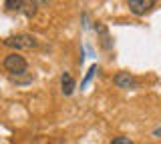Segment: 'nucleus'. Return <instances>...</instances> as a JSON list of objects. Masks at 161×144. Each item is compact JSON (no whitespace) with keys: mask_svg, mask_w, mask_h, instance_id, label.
<instances>
[{"mask_svg":"<svg viewBox=\"0 0 161 144\" xmlns=\"http://www.w3.org/2000/svg\"><path fill=\"white\" fill-rule=\"evenodd\" d=\"M4 46L16 48V50H30V48H36L38 42H36V38L30 36V34H14V36L4 38Z\"/></svg>","mask_w":161,"mask_h":144,"instance_id":"1","label":"nucleus"},{"mask_svg":"<svg viewBox=\"0 0 161 144\" xmlns=\"http://www.w3.org/2000/svg\"><path fill=\"white\" fill-rule=\"evenodd\" d=\"M26 60H24V56H20V54L12 52L8 54L6 58H4V68L10 72V74H16V76H20V74L26 72Z\"/></svg>","mask_w":161,"mask_h":144,"instance_id":"2","label":"nucleus"},{"mask_svg":"<svg viewBox=\"0 0 161 144\" xmlns=\"http://www.w3.org/2000/svg\"><path fill=\"white\" fill-rule=\"evenodd\" d=\"M113 82H115V86H117V88H123V90L135 88V86L139 84V80L133 76V74H129V72H119V74H115Z\"/></svg>","mask_w":161,"mask_h":144,"instance_id":"3","label":"nucleus"},{"mask_svg":"<svg viewBox=\"0 0 161 144\" xmlns=\"http://www.w3.org/2000/svg\"><path fill=\"white\" fill-rule=\"evenodd\" d=\"M127 6H129V10L133 12L135 16H143L145 12H149L151 8L155 6V2L153 0H129Z\"/></svg>","mask_w":161,"mask_h":144,"instance_id":"4","label":"nucleus"},{"mask_svg":"<svg viewBox=\"0 0 161 144\" xmlns=\"http://www.w3.org/2000/svg\"><path fill=\"white\" fill-rule=\"evenodd\" d=\"M75 88H77L75 78L70 76L69 72H63V76H60V90H63V94L64 96H70V94L75 92Z\"/></svg>","mask_w":161,"mask_h":144,"instance_id":"5","label":"nucleus"},{"mask_svg":"<svg viewBox=\"0 0 161 144\" xmlns=\"http://www.w3.org/2000/svg\"><path fill=\"white\" fill-rule=\"evenodd\" d=\"M97 72H99V66H97V64H93V66H91L89 70H87V74H85L83 82H80V88H85V86H87V84H89L91 80H93V76H95Z\"/></svg>","mask_w":161,"mask_h":144,"instance_id":"6","label":"nucleus"},{"mask_svg":"<svg viewBox=\"0 0 161 144\" xmlns=\"http://www.w3.org/2000/svg\"><path fill=\"white\" fill-rule=\"evenodd\" d=\"M22 2L24 0H6V2H4V6L8 8V10H22Z\"/></svg>","mask_w":161,"mask_h":144,"instance_id":"7","label":"nucleus"},{"mask_svg":"<svg viewBox=\"0 0 161 144\" xmlns=\"http://www.w3.org/2000/svg\"><path fill=\"white\" fill-rule=\"evenodd\" d=\"M22 12L26 16H32L36 12V2H22Z\"/></svg>","mask_w":161,"mask_h":144,"instance_id":"8","label":"nucleus"},{"mask_svg":"<svg viewBox=\"0 0 161 144\" xmlns=\"http://www.w3.org/2000/svg\"><path fill=\"white\" fill-rule=\"evenodd\" d=\"M109 144H135L131 138H127V136H117V138H113Z\"/></svg>","mask_w":161,"mask_h":144,"instance_id":"9","label":"nucleus"},{"mask_svg":"<svg viewBox=\"0 0 161 144\" xmlns=\"http://www.w3.org/2000/svg\"><path fill=\"white\" fill-rule=\"evenodd\" d=\"M153 136H155V138H161V126H157V128L153 130Z\"/></svg>","mask_w":161,"mask_h":144,"instance_id":"10","label":"nucleus"}]
</instances>
